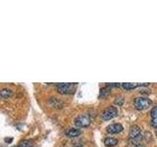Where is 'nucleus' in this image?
<instances>
[{"instance_id": "1", "label": "nucleus", "mask_w": 157, "mask_h": 147, "mask_svg": "<svg viewBox=\"0 0 157 147\" xmlns=\"http://www.w3.org/2000/svg\"><path fill=\"white\" fill-rule=\"evenodd\" d=\"M76 85L75 83H70V82H61L58 83L56 85L57 91L62 94H68V93L73 92V90L75 89Z\"/></svg>"}, {"instance_id": "2", "label": "nucleus", "mask_w": 157, "mask_h": 147, "mask_svg": "<svg viewBox=\"0 0 157 147\" xmlns=\"http://www.w3.org/2000/svg\"><path fill=\"white\" fill-rule=\"evenodd\" d=\"M151 105V101L147 97H136L135 99V107L137 110H144Z\"/></svg>"}, {"instance_id": "3", "label": "nucleus", "mask_w": 157, "mask_h": 147, "mask_svg": "<svg viewBox=\"0 0 157 147\" xmlns=\"http://www.w3.org/2000/svg\"><path fill=\"white\" fill-rule=\"evenodd\" d=\"M75 125L78 127H86L87 126H90V117L86 114L80 115L75 119Z\"/></svg>"}, {"instance_id": "4", "label": "nucleus", "mask_w": 157, "mask_h": 147, "mask_svg": "<svg viewBox=\"0 0 157 147\" xmlns=\"http://www.w3.org/2000/svg\"><path fill=\"white\" fill-rule=\"evenodd\" d=\"M118 115V110L116 109L115 107H108L106 109L102 112V119L105 121H109L113 118H115Z\"/></svg>"}, {"instance_id": "5", "label": "nucleus", "mask_w": 157, "mask_h": 147, "mask_svg": "<svg viewBox=\"0 0 157 147\" xmlns=\"http://www.w3.org/2000/svg\"><path fill=\"white\" fill-rule=\"evenodd\" d=\"M130 140H135V141H139L140 137L141 136V130L139 126L134 125L131 126L130 130Z\"/></svg>"}, {"instance_id": "6", "label": "nucleus", "mask_w": 157, "mask_h": 147, "mask_svg": "<svg viewBox=\"0 0 157 147\" xmlns=\"http://www.w3.org/2000/svg\"><path fill=\"white\" fill-rule=\"evenodd\" d=\"M107 131L110 134H119L123 130V126L121 124H113L107 126Z\"/></svg>"}, {"instance_id": "7", "label": "nucleus", "mask_w": 157, "mask_h": 147, "mask_svg": "<svg viewBox=\"0 0 157 147\" xmlns=\"http://www.w3.org/2000/svg\"><path fill=\"white\" fill-rule=\"evenodd\" d=\"M82 134V130L80 129H69L66 130V135H68L69 137H76V136H78Z\"/></svg>"}, {"instance_id": "8", "label": "nucleus", "mask_w": 157, "mask_h": 147, "mask_svg": "<svg viewBox=\"0 0 157 147\" xmlns=\"http://www.w3.org/2000/svg\"><path fill=\"white\" fill-rule=\"evenodd\" d=\"M150 114H151V125L152 126L157 127V106L152 108Z\"/></svg>"}, {"instance_id": "9", "label": "nucleus", "mask_w": 157, "mask_h": 147, "mask_svg": "<svg viewBox=\"0 0 157 147\" xmlns=\"http://www.w3.org/2000/svg\"><path fill=\"white\" fill-rule=\"evenodd\" d=\"M118 143V140L114 137H106L104 139V144L108 147H112V146H115Z\"/></svg>"}, {"instance_id": "10", "label": "nucleus", "mask_w": 157, "mask_h": 147, "mask_svg": "<svg viewBox=\"0 0 157 147\" xmlns=\"http://www.w3.org/2000/svg\"><path fill=\"white\" fill-rule=\"evenodd\" d=\"M141 85H139V83H131V82H124L122 83V86L125 88L126 90H130L132 89V88H136L137 86H140Z\"/></svg>"}, {"instance_id": "11", "label": "nucleus", "mask_w": 157, "mask_h": 147, "mask_svg": "<svg viewBox=\"0 0 157 147\" xmlns=\"http://www.w3.org/2000/svg\"><path fill=\"white\" fill-rule=\"evenodd\" d=\"M0 95H1L3 98H8L12 95V90L10 88H3L0 92Z\"/></svg>"}, {"instance_id": "12", "label": "nucleus", "mask_w": 157, "mask_h": 147, "mask_svg": "<svg viewBox=\"0 0 157 147\" xmlns=\"http://www.w3.org/2000/svg\"><path fill=\"white\" fill-rule=\"evenodd\" d=\"M19 147H32V142L29 140H22L19 143Z\"/></svg>"}, {"instance_id": "13", "label": "nucleus", "mask_w": 157, "mask_h": 147, "mask_svg": "<svg viewBox=\"0 0 157 147\" xmlns=\"http://www.w3.org/2000/svg\"><path fill=\"white\" fill-rule=\"evenodd\" d=\"M110 93V89H108V88H103V89H101L100 91V94H99V97L103 98V97H105L106 95H108Z\"/></svg>"}, {"instance_id": "14", "label": "nucleus", "mask_w": 157, "mask_h": 147, "mask_svg": "<svg viewBox=\"0 0 157 147\" xmlns=\"http://www.w3.org/2000/svg\"><path fill=\"white\" fill-rule=\"evenodd\" d=\"M123 102H124V98H123V96H117L116 97L115 104H117L118 106H121V105H123Z\"/></svg>"}, {"instance_id": "15", "label": "nucleus", "mask_w": 157, "mask_h": 147, "mask_svg": "<svg viewBox=\"0 0 157 147\" xmlns=\"http://www.w3.org/2000/svg\"><path fill=\"white\" fill-rule=\"evenodd\" d=\"M130 142H131V144H132V147H144V146L142 145V144L140 143V142H139V141L131 140Z\"/></svg>"}]
</instances>
